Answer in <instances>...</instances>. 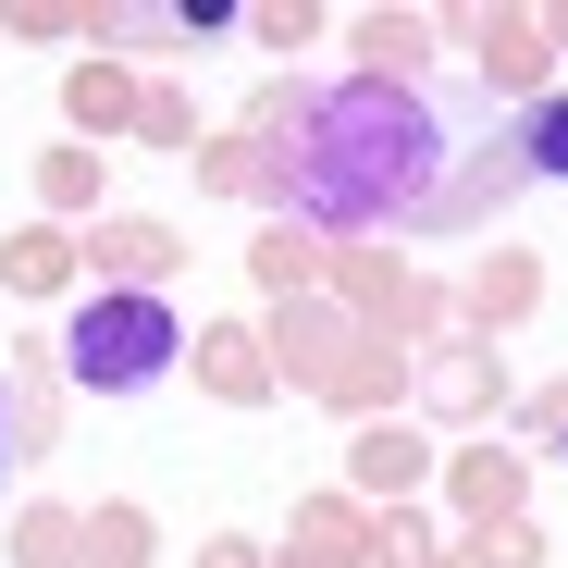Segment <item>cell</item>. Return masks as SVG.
I'll return each instance as SVG.
<instances>
[{
	"label": "cell",
	"instance_id": "cell-1",
	"mask_svg": "<svg viewBox=\"0 0 568 568\" xmlns=\"http://www.w3.org/2000/svg\"><path fill=\"white\" fill-rule=\"evenodd\" d=\"M433 161H445V112L420 87L346 74L334 100L297 112L284 185H297V211H322V223H420L433 211Z\"/></svg>",
	"mask_w": 568,
	"mask_h": 568
},
{
	"label": "cell",
	"instance_id": "cell-2",
	"mask_svg": "<svg viewBox=\"0 0 568 568\" xmlns=\"http://www.w3.org/2000/svg\"><path fill=\"white\" fill-rule=\"evenodd\" d=\"M173 310L161 297H87L74 310V334H62V358H74V384H100V396H136V384H161L173 371Z\"/></svg>",
	"mask_w": 568,
	"mask_h": 568
},
{
	"label": "cell",
	"instance_id": "cell-3",
	"mask_svg": "<svg viewBox=\"0 0 568 568\" xmlns=\"http://www.w3.org/2000/svg\"><path fill=\"white\" fill-rule=\"evenodd\" d=\"M519 161H531V173H568V87L519 112Z\"/></svg>",
	"mask_w": 568,
	"mask_h": 568
},
{
	"label": "cell",
	"instance_id": "cell-4",
	"mask_svg": "<svg viewBox=\"0 0 568 568\" xmlns=\"http://www.w3.org/2000/svg\"><path fill=\"white\" fill-rule=\"evenodd\" d=\"M26 445H38V396H26V384H0V495H13Z\"/></svg>",
	"mask_w": 568,
	"mask_h": 568
}]
</instances>
